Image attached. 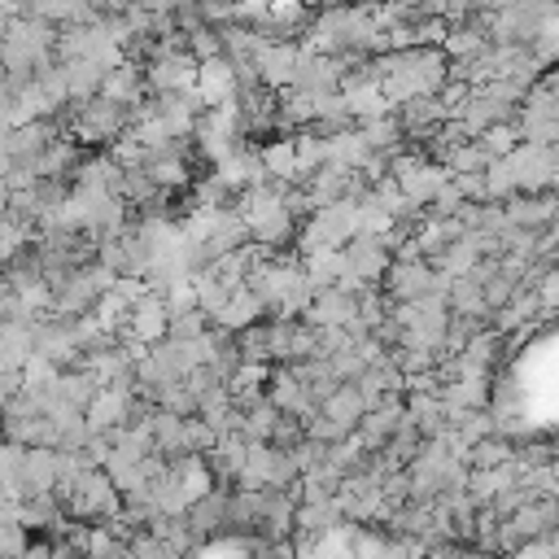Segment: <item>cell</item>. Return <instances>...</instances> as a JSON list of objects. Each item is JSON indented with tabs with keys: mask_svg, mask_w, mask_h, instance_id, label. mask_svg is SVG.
Instances as JSON below:
<instances>
[{
	"mask_svg": "<svg viewBox=\"0 0 559 559\" xmlns=\"http://www.w3.org/2000/svg\"><path fill=\"white\" fill-rule=\"evenodd\" d=\"M437 275L424 266V262H415V258H406V262H397L393 271H389V297H397L402 306L406 301H419V297H432V284Z\"/></svg>",
	"mask_w": 559,
	"mask_h": 559,
	"instance_id": "cell-3",
	"label": "cell"
},
{
	"mask_svg": "<svg viewBox=\"0 0 559 559\" xmlns=\"http://www.w3.org/2000/svg\"><path fill=\"white\" fill-rule=\"evenodd\" d=\"M52 393H57L66 406H74V411H87V406H92V397L100 393V380H96L92 371H83V367H70V371H61V376H57Z\"/></svg>",
	"mask_w": 559,
	"mask_h": 559,
	"instance_id": "cell-5",
	"label": "cell"
},
{
	"mask_svg": "<svg viewBox=\"0 0 559 559\" xmlns=\"http://www.w3.org/2000/svg\"><path fill=\"white\" fill-rule=\"evenodd\" d=\"M258 314H262V301H258V293H249V288H236V293L227 297V306H223V314H218L214 323H218L223 332H249Z\"/></svg>",
	"mask_w": 559,
	"mask_h": 559,
	"instance_id": "cell-6",
	"label": "cell"
},
{
	"mask_svg": "<svg viewBox=\"0 0 559 559\" xmlns=\"http://www.w3.org/2000/svg\"><path fill=\"white\" fill-rule=\"evenodd\" d=\"M127 118H131L127 105L105 100V96H92V100H83L79 114H74V135L87 140V144H100V140H114V135L127 127Z\"/></svg>",
	"mask_w": 559,
	"mask_h": 559,
	"instance_id": "cell-1",
	"label": "cell"
},
{
	"mask_svg": "<svg viewBox=\"0 0 559 559\" xmlns=\"http://www.w3.org/2000/svg\"><path fill=\"white\" fill-rule=\"evenodd\" d=\"M26 528L22 524H9V520H0V559H22L26 555Z\"/></svg>",
	"mask_w": 559,
	"mask_h": 559,
	"instance_id": "cell-8",
	"label": "cell"
},
{
	"mask_svg": "<svg viewBox=\"0 0 559 559\" xmlns=\"http://www.w3.org/2000/svg\"><path fill=\"white\" fill-rule=\"evenodd\" d=\"M166 332H170V310H166L162 297L148 293L140 306H131V336H135V341L153 345V341H162Z\"/></svg>",
	"mask_w": 559,
	"mask_h": 559,
	"instance_id": "cell-4",
	"label": "cell"
},
{
	"mask_svg": "<svg viewBox=\"0 0 559 559\" xmlns=\"http://www.w3.org/2000/svg\"><path fill=\"white\" fill-rule=\"evenodd\" d=\"M57 376H61V367H52L44 354H31L26 367H22V389L26 393H48L57 384Z\"/></svg>",
	"mask_w": 559,
	"mask_h": 559,
	"instance_id": "cell-7",
	"label": "cell"
},
{
	"mask_svg": "<svg viewBox=\"0 0 559 559\" xmlns=\"http://www.w3.org/2000/svg\"><path fill=\"white\" fill-rule=\"evenodd\" d=\"M66 511H70V515H87V520H96V515H114V511H118V489H114V480H109L100 467L87 472V476L79 480L74 498L66 502Z\"/></svg>",
	"mask_w": 559,
	"mask_h": 559,
	"instance_id": "cell-2",
	"label": "cell"
}]
</instances>
